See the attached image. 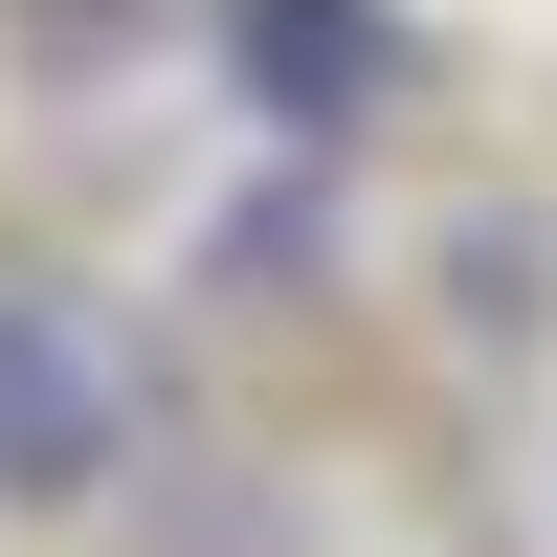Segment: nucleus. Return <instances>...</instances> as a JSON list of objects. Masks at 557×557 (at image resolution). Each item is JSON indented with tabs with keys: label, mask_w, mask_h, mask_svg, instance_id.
Instances as JSON below:
<instances>
[{
	"label": "nucleus",
	"mask_w": 557,
	"mask_h": 557,
	"mask_svg": "<svg viewBox=\"0 0 557 557\" xmlns=\"http://www.w3.org/2000/svg\"><path fill=\"white\" fill-rule=\"evenodd\" d=\"M134 446V380L67 290H0V513H89Z\"/></svg>",
	"instance_id": "nucleus-1"
},
{
	"label": "nucleus",
	"mask_w": 557,
	"mask_h": 557,
	"mask_svg": "<svg viewBox=\"0 0 557 557\" xmlns=\"http://www.w3.org/2000/svg\"><path fill=\"white\" fill-rule=\"evenodd\" d=\"M223 89L312 157V134H357L401 89V23H380V0H223Z\"/></svg>",
	"instance_id": "nucleus-2"
}]
</instances>
